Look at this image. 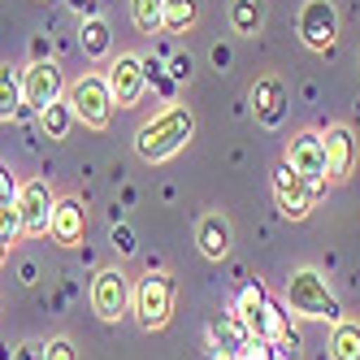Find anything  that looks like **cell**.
<instances>
[{"instance_id": "1", "label": "cell", "mask_w": 360, "mask_h": 360, "mask_svg": "<svg viewBox=\"0 0 360 360\" xmlns=\"http://www.w3.org/2000/svg\"><path fill=\"white\" fill-rule=\"evenodd\" d=\"M191 135H195V113L187 105H169L135 131V152H139V161L161 165V161L178 157L191 143Z\"/></svg>"}, {"instance_id": "2", "label": "cell", "mask_w": 360, "mask_h": 360, "mask_svg": "<svg viewBox=\"0 0 360 360\" xmlns=\"http://www.w3.org/2000/svg\"><path fill=\"white\" fill-rule=\"evenodd\" d=\"M287 308H291V317H304V321H343V308L339 300H334V291L326 287V278L313 269V265H304L287 278Z\"/></svg>"}, {"instance_id": "3", "label": "cell", "mask_w": 360, "mask_h": 360, "mask_svg": "<svg viewBox=\"0 0 360 360\" xmlns=\"http://www.w3.org/2000/svg\"><path fill=\"white\" fill-rule=\"evenodd\" d=\"M65 100L74 109V122L91 126V131H105L113 122V91H109V79L105 74H83L65 87Z\"/></svg>"}, {"instance_id": "4", "label": "cell", "mask_w": 360, "mask_h": 360, "mask_svg": "<svg viewBox=\"0 0 360 360\" xmlns=\"http://www.w3.org/2000/svg\"><path fill=\"white\" fill-rule=\"evenodd\" d=\"M131 308H135V317H139L143 330L169 326V317H174V278L165 269H148L139 278L135 295H131Z\"/></svg>"}, {"instance_id": "5", "label": "cell", "mask_w": 360, "mask_h": 360, "mask_svg": "<svg viewBox=\"0 0 360 360\" xmlns=\"http://www.w3.org/2000/svg\"><path fill=\"white\" fill-rule=\"evenodd\" d=\"M61 96H65V79H61L57 61L35 57L27 70H22V113H39V109H48Z\"/></svg>"}, {"instance_id": "6", "label": "cell", "mask_w": 360, "mask_h": 360, "mask_svg": "<svg viewBox=\"0 0 360 360\" xmlns=\"http://www.w3.org/2000/svg\"><path fill=\"white\" fill-rule=\"evenodd\" d=\"M53 209L57 195L44 178H27L18 187V213H22V239H44L48 226H53Z\"/></svg>"}, {"instance_id": "7", "label": "cell", "mask_w": 360, "mask_h": 360, "mask_svg": "<svg viewBox=\"0 0 360 360\" xmlns=\"http://www.w3.org/2000/svg\"><path fill=\"white\" fill-rule=\"evenodd\" d=\"M287 161L304 183H313V191L317 195H326V187H330V178H326V135H317V131H300L291 143H287Z\"/></svg>"}, {"instance_id": "8", "label": "cell", "mask_w": 360, "mask_h": 360, "mask_svg": "<svg viewBox=\"0 0 360 360\" xmlns=\"http://www.w3.org/2000/svg\"><path fill=\"white\" fill-rule=\"evenodd\" d=\"M295 31H300L304 48H313V53H330L334 39H339V13H334V0H304Z\"/></svg>"}, {"instance_id": "9", "label": "cell", "mask_w": 360, "mask_h": 360, "mask_svg": "<svg viewBox=\"0 0 360 360\" xmlns=\"http://www.w3.org/2000/svg\"><path fill=\"white\" fill-rule=\"evenodd\" d=\"M131 278H126L122 269H100L91 278V308H96V317L100 321H122L126 317V308H131Z\"/></svg>"}, {"instance_id": "10", "label": "cell", "mask_w": 360, "mask_h": 360, "mask_svg": "<svg viewBox=\"0 0 360 360\" xmlns=\"http://www.w3.org/2000/svg\"><path fill=\"white\" fill-rule=\"evenodd\" d=\"M248 326H252V334H261L265 343H274L287 360H300V339H295V330H291V308L287 304L265 300L261 313L248 317Z\"/></svg>"}, {"instance_id": "11", "label": "cell", "mask_w": 360, "mask_h": 360, "mask_svg": "<svg viewBox=\"0 0 360 360\" xmlns=\"http://www.w3.org/2000/svg\"><path fill=\"white\" fill-rule=\"evenodd\" d=\"M274 200H278V213L282 217H291V221H304L308 213H313V183H304V178L287 165V161H278L274 165Z\"/></svg>"}, {"instance_id": "12", "label": "cell", "mask_w": 360, "mask_h": 360, "mask_svg": "<svg viewBox=\"0 0 360 360\" xmlns=\"http://www.w3.org/2000/svg\"><path fill=\"white\" fill-rule=\"evenodd\" d=\"M252 113L265 131H278L291 113V87L278 79V74H265V79L252 83Z\"/></svg>"}, {"instance_id": "13", "label": "cell", "mask_w": 360, "mask_h": 360, "mask_svg": "<svg viewBox=\"0 0 360 360\" xmlns=\"http://www.w3.org/2000/svg\"><path fill=\"white\" fill-rule=\"evenodd\" d=\"M105 79H109V91H113V105H117V109L139 105L143 91H148V70H143V57H135V53H122V57L109 65Z\"/></svg>"}, {"instance_id": "14", "label": "cell", "mask_w": 360, "mask_h": 360, "mask_svg": "<svg viewBox=\"0 0 360 360\" xmlns=\"http://www.w3.org/2000/svg\"><path fill=\"white\" fill-rule=\"evenodd\" d=\"M356 169V135L352 126H330L326 131V178L330 183H347Z\"/></svg>"}, {"instance_id": "15", "label": "cell", "mask_w": 360, "mask_h": 360, "mask_svg": "<svg viewBox=\"0 0 360 360\" xmlns=\"http://www.w3.org/2000/svg\"><path fill=\"white\" fill-rule=\"evenodd\" d=\"M248 339H252V326H248V317L239 313V308H230V313H217L213 321H209V347H221L226 356H243V347H248Z\"/></svg>"}, {"instance_id": "16", "label": "cell", "mask_w": 360, "mask_h": 360, "mask_svg": "<svg viewBox=\"0 0 360 360\" xmlns=\"http://www.w3.org/2000/svg\"><path fill=\"white\" fill-rule=\"evenodd\" d=\"M48 235H53V243H61V248H79L83 235H87V209H83V200H74V195L57 200Z\"/></svg>"}, {"instance_id": "17", "label": "cell", "mask_w": 360, "mask_h": 360, "mask_svg": "<svg viewBox=\"0 0 360 360\" xmlns=\"http://www.w3.org/2000/svg\"><path fill=\"white\" fill-rule=\"evenodd\" d=\"M230 243H235V230H230L226 213H204L195 221V248H200L204 261H226Z\"/></svg>"}, {"instance_id": "18", "label": "cell", "mask_w": 360, "mask_h": 360, "mask_svg": "<svg viewBox=\"0 0 360 360\" xmlns=\"http://www.w3.org/2000/svg\"><path fill=\"white\" fill-rule=\"evenodd\" d=\"M226 18H230V31H235V35L256 39L265 31V0H230Z\"/></svg>"}, {"instance_id": "19", "label": "cell", "mask_w": 360, "mask_h": 360, "mask_svg": "<svg viewBox=\"0 0 360 360\" xmlns=\"http://www.w3.org/2000/svg\"><path fill=\"white\" fill-rule=\"evenodd\" d=\"M79 48H83V57L100 61V57H109V48H113V31H109V22L105 18H83V27H79Z\"/></svg>"}, {"instance_id": "20", "label": "cell", "mask_w": 360, "mask_h": 360, "mask_svg": "<svg viewBox=\"0 0 360 360\" xmlns=\"http://www.w3.org/2000/svg\"><path fill=\"white\" fill-rule=\"evenodd\" d=\"M330 360H360V321H334L330 334Z\"/></svg>"}, {"instance_id": "21", "label": "cell", "mask_w": 360, "mask_h": 360, "mask_svg": "<svg viewBox=\"0 0 360 360\" xmlns=\"http://www.w3.org/2000/svg\"><path fill=\"white\" fill-rule=\"evenodd\" d=\"M35 117H39V131H44L48 139H65V135H70V126H74V109H70V100H65V96L53 100L48 109H39Z\"/></svg>"}, {"instance_id": "22", "label": "cell", "mask_w": 360, "mask_h": 360, "mask_svg": "<svg viewBox=\"0 0 360 360\" xmlns=\"http://www.w3.org/2000/svg\"><path fill=\"white\" fill-rule=\"evenodd\" d=\"M22 113V74L13 65H0V122H13Z\"/></svg>"}, {"instance_id": "23", "label": "cell", "mask_w": 360, "mask_h": 360, "mask_svg": "<svg viewBox=\"0 0 360 360\" xmlns=\"http://www.w3.org/2000/svg\"><path fill=\"white\" fill-rule=\"evenodd\" d=\"M200 22V0H165V22H161V31L169 35H183L191 31Z\"/></svg>"}, {"instance_id": "24", "label": "cell", "mask_w": 360, "mask_h": 360, "mask_svg": "<svg viewBox=\"0 0 360 360\" xmlns=\"http://www.w3.org/2000/svg\"><path fill=\"white\" fill-rule=\"evenodd\" d=\"M131 22L152 35V31H161V22H165V0H131Z\"/></svg>"}, {"instance_id": "25", "label": "cell", "mask_w": 360, "mask_h": 360, "mask_svg": "<svg viewBox=\"0 0 360 360\" xmlns=\"http://www.w3.org/2000/svg\"><path fill=\"white\" fill-rule=\"evenodd\" d=\"M265 300H269V295H265V287H261V282H248V287L239 291V300H235V308H239L243 317H256Z\"/></svg>"}, {"instance_id": "26", "label": "cell", "mask_w": 360, "mask_h": 360, "mask_svg": "<svg viewBox=\"0 0 360 360\" xmlns=\"http://www.w3.org/2000/svg\"><path fill=\"white\" fill-rule=\"evenodd\" d=\"M0 239H5V243H18V239H22V213H18V200L0 209Z\"/></svg>"}, {"instance_id": "27", "label": "cell", "mask_w": 360, "mask_h": 360, "mask_svg": "<svg viewBox=\"0 0 360 360\" xmlns=\"http://www.w3.org/2000/svg\"><path fill=\"white\" fill-rule=\"evenodd\" d=\"M143 70H148V83H157L165 96H174V79L161 70V61H152V57H143Z\"/></svg>"}, {"instance_id": "28", "label": "cell", "mask_w": 360, "mask_h": 360, "mask_svg": "<svg viewBox=\"0 0 360 360\" xmlns=\"http://www.w3.org/2000/svg\"><path fill=\"white\" fill-rule=\"evenodd\" d=\"M48 360H79V347L65 334H57V339H48Z\"/></svg>"}, {"instance_id": "29", "label": "cell", "mask_w": 360, "mask_h": 360, "mask_svg": "<svg viewBox=\"0 0 360 360\" xmlns=\"http://www.w3.org/2000/svg\"><path fill=\"white\" fill-rule=\"evenodd\" d=\"M13 360H48V343H18L13 347Z\"/></svg>"}, {"instance_id": "30", "label": "cell", "mask_w": 360, "mask_h": 360, "mask_svg": "<svg viewBox=\"0 0 360 360\" xmlns=\"http://www.w3.org/2000/svg\"><path fill=\"white\" fill-rule=\"evenodd\" d=\"M18 200V187H13V178L0 169V209H5V204H13Z\"/></svg>"}, {"instance_id": "31", "label": "cell", "mask_w": 360, "mask_h": 360, "mask_svg": "<svg viewBox=\"0 0 360 360\" xmlns=\"http://www.w3.org/2000/svg\"><path fill=\"white\" fill-rule=\"evenodd\" d=\"M187 74H191V57H174V61H169V79H174V83H183Z\"/></svg>"}, {"instance_id": "32", "label": "cell", "mask_w": 360, "mask_h": 360, "mask_svg": "<svg viewBox=\"0 0 360 360\" xmlns=\"http://www.w3.org/2000/svg\"><path fill=\"white\" fill-rule=\"evenodd\" d=\"M65 5H70L74 13H83V18H96V9H100V0H65Z\"/></svg>"}, {"instance_id": "33", "label": "cell", "mask_w": 360, "mask_h": 360, "mask_svg": "<svg viewBox=\"0 0 360 360\" xmlns=\"http://www.w3.org/2000/svg\"><path fill=\"white\" fill-rule=\"evenodd\" d=\"M113 243L122 252H135V239H131V230H126V226H113Z\"/></svg>"}, {"instance_id": "34", "label": "cell", "mask_w": 360, "mask_h": 360, "mask_svg": "<svg viewBox=\"0 0 360 360\" xmlns=\"http://www.w3.org/2000/svg\"><path fill=\"white\" fill-rule=\"evenodd\" d=\"M204 360H235V356H226L221 347H209V352H204Z\"/></svg>"}, {"instance_id": "35", "label": "cell", "mask_w": 360, "mask_h": 360, "mask_svg": "<svg viewBox=\"0 0 360 360\" xmlns=\"http://www.w3.org/2000/svg\"><path fill=\"white\" fill-rule=\"evenodd\" d=\"M9 248H13V243H5V239H0V265L9 261Z\"/></svg>"}]
</instances>
